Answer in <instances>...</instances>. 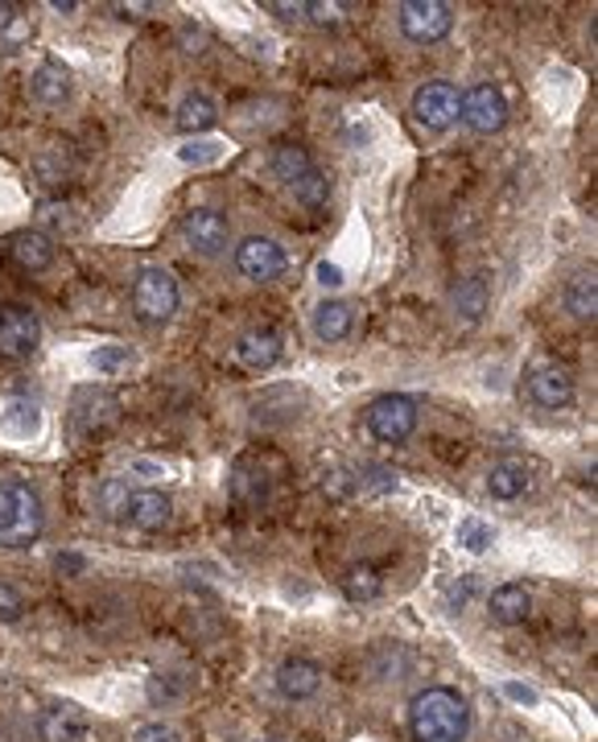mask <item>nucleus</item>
Listing matches in <instances>:
<instances>
[{"label":"nucleus","mask_w":598,"mask_h":742,"mask_svg":"<svg viewBox=\"0 0 598 742\" xmlns=\"http://www.w3.org/2000/svg\"><path fill=\"white\" fill-rule=\"evenodd\" d=\"M450 310H454V322L475 326V322L487 314V281H483V277H466V281H459L454 293H450Z\"/></svg>","instance_id":"4be33fe9"},{"label":"nucleus","mask_w":598,"mask_h":742,"mask_svg":"<svg viewBox=\"0 0 598 742\" xmlns=\"http://www.w3.org/2000/svg\"><path fill=\"white\" fill-rule=\"evenodd\" d=\"M232 499L244 507H257L269 499V474L260 471L257 462H236V471H232Z\"/></svg>","instance_id":"5701e85b"},{"label":"nucleus","mask_w":598,"mask_h":742,"mask_svg":"<svg viewBox=\"0 0 598 742\" xmlns=\"http://www.w3.org/2000/svg\"><path fill=\"white\" fill-rule=\"evenodd\" d=\"M264 9H269V13H277V18H285V21L306 18V4H290V0H264Z\"/></svg>","instance_id":"f704fd0d"},{"label":"nucleus","mask_w":598,"mask_h":742,"mask_svg":"<svg viewBox=\"0 0 598 742\" xmlns=\"http://www.w3.org/2000/svg\"><path fill=\"white\" fill-rule=\"evenodd\" d=\"M133 474H145V479H161V466H157V462H133Z\"/></svg>","instance_id":"a18cd8bd"},{"label":"nucleus","mask_w":598,"mask_h":742,"mask_svg":"<svg viewBox=\"0 0 598 742\" xmlns=\"http://www.w3.org/2000/svg\"><path fill=\"white\" fill-rule=\"evenodd\" d=\"M50 9H54V13H75L79 4H75V0H50Z\"/></svg>","instance_id":"49530a36"},{"label":"nucleus","mask_w":598,"mask_h":742,"mask_svg":"<svg viewBox=\"0 0 598 742\" xmlns=\"http://www.w3.org/2000/svg\"><path fill=\"white\" fill-rule=\"evenodd\" d=\"M133 359H137V355L128 351V347L112 342V347H95V351H91V368L100 371V375H120V371L133 368Z\"/></svg>","instance_id":"7c9ffc66"},{"label":"nucleus","mask_w":598,"mask_h":742,"mask_svg":"<svg viewBox=\"0 0 598 742\" xmlns=\"http://www.w3.org/2000/svg\"><path fill=\"white\" fill-rule=\"evenodd\" d=\"M290 194L297 199L302 206H309V211H318V206H326V199H330V182H326V173L318 166L309 169L302 182L290 186Z\"/></svg>","instance_id":"c85d7f7f"},{"label":"nucleus","mask_w":598,"mask_h":742,"mask_svg":"<svg viewBox=\"0 0 598 742\" xmlns=\"http://www.w3.org/2000/svg\"><path fill=\"white\" fill-rule=\"evenodd\" d=\"M314 277H318V285H323V289H339L342 281H347L339 265H326V260L318 265V269H314Z\"/></svg>","instance_id":"e433bc0d"},{"label":"nucleus","mask_w":598,"mask_h":742,"mask_svg":"<svg viewBox=\"0 0 598 742\" xmlns=\"http://www.w3.org/2000/svg\"><path fill=\"white\" fill-rule=\"evenodd\" d=\"M459 108H462L459 87L442 83V79L421 83L417 91H413V120H417V124H426L429 133H445V128H454V124H459Z\"/></svg>","instance_id":"0eeeda50"},{"label":"nucleus","mask_w":598,"mask_h":742,"mask_svg":"<svg viewBox=\"0 0 598 742\" xmlns=\"http://www.w3.org/2000/svg\"><path fill=\"white\" fill-rule=\"evenodd\" d=\"M223 149H227L223 140H187V145L178 149V157H182L187 166H215L223 157Z\"/></svg>","instance_id":"2f4dec72"},{"label":"nucleus","mask_w":598,"mask_h":742,"mask_svg":"<svg viewBox=\"0 0 598 742\" xmlns=\"http://www.w3.org/2000/svg\"><path fill=\"white\" fill-rule=\"evenodd\" d=\"M380 591H384V577L372 565H351L347 577H342V594L351 603H372V598H380Z\"/></svg>","instance_id":"cd10ccee"},{"label":"nucleus","mask_w":598,"mask_h":742,"mask_svg":"<svg viewBox=\"0 0 598 742\" xmlns=\"http://www.w3.org/2000/svg\"><path fill=\"white\" fill-rule=\"evenodd\" d=\"M42 342V318L30 305L4 302L0 305V359L4 363H21L30 359Z\"/></svg>","instance_id":"20e7f679"},{"label":"nucleus","mask_w":598,"mask_h":742,"mask_svg":"<svg viewBox=\"0 0 598 742\" xmlns=\"http://www.w3.org/2000/svg\"><path fill=\"white\" fill-rule=\"evenodd\" d=\"M13 260H18L21 269L30 272H42L54 265V239L42 236V232H21V236H13Z\"/></svg>","instance_id":"b1692460"},{"label":"nucleus","mask_w":598,"mask_h":742,"mask_svg":"<svg viewBox=\"0 0 598 742\" xmlns=\"http://www.w3.org/2000/svg\"><path fill=\"white\" fill-rule=\"evenodd\" d=\"M487 610H492V619H496L499 627H516V623H524V619H529L532 598H529V591H524L520 582H508V586L492 591V598H487Z\"/></svg>","instance_id":"412c9836"},{"label":"nucleus","mask_w":598,"mask_h":742,"mask_svg":"<svg viewBox=\"0 0 598 742\" xmlns=\"http://www.w3.org/2000/svg\"><path fill=\"white\" fill-rule=\"evenodd\" d=\"M18 25H21V9L18 4H4V0H0V34H13Z\"/></svg>","instance_id":"ea45409f"},{"label":"nucleus","mask_w":598,"mask_h":742,"mask_svg":"<svg viewBox=\"0 0 598 742\" xmlns=\"http://www.w3.org/2000/svg\"><path fill=\"white\" fill-rule=\"evenodd\" d=\"M21 615H25V598L0 582V623H18Z\"/></svg>","instance_id":"473e14b6"},{"label":"nucleus","mask_w":598,"mask_h":742,"mask_svg":"<svg viewBox=\"0 0 598 742\" xmlns=\"http://www.w3.org/2000/svg\"><path fill=\"white\" fill-rule=\"evenodd\" d=\"M178 302H182V293H178V281H173L170 269L149 265V269L137 272V281H133V314H137L140 326H166L178 314Z\"/></svg>","instance_id":"7ed1b4c3"},{"label":"nucleus","mask_w":598,"mask_h":742,"mask_svg":"<svg viewBox=\"0 0 598 742\" xmlns=\"http://www.w3.org/2000/svg\"><path fill=\"white\" fill-rule=\"evenodd\" d=\"M236 359L248 371H269L281 359V335L277 330H248V335H239Z\"/></svg>","instance_id":"f3484780"},{"label":"nucleus","mask_w":598,"mask_h":742,"mask_svg":"<svg viewBox=\"0 0 598 742\" xmlns=\"http://www.w3.org/2000/svg\"><path fill=\"white\" fill-rule=\"evenodd\" d=\"M67 215H70L67 206H42V220H46V223H54V227H58V223L67 227V223H70Z\"/></svg>","instance_id":"c03bdc74"},{"label":"nucleus","mask_w":598,"mask_h":742,"mask_svg":"<svg viewBox=\"0 0 598 742\" xmlns=\"http://www.w3.org/2000/svg\"><path fill=\"white\" fill-rule=\"evenodd\" d=\"M46 532V507L30 483H0V549H30Z\"/></svg>","instance_id":"f03ea898"},{"label":"nucleus","mask_w":598,"mask_h":742,"mask_svg":"<svg viewBox=\"0 0 598 742\" xmlns=\"http://www.w3.org/2000/svg\"><path fill=\"white\" fill-rule=\"evenodd\" d=\"M116 421H120V401L103 389L79 392L75 405H70V429H75L79 441L103 438L108 429H116Z\"/></svg>","instance_id":"6e6552de"},{"label":"nucleus","mask_w":598,"mask_h":742,"mask_svg":"<svg viewBox=\"0 0 598 742\" xmlns=\"http://www.w3.org/2000/svg\"><path fill=\"white\" fill-rule=\"evenodd\" d=\"M285 269H290V256H285V248H281L277 239L269 236L239 239V248H236L239 277H248V281H257V285H269V281H277Z\"/></svg>","instance_id":"1a4fd4ad"},{"label":"nucleus","mask_w":598,"mask_h":742,"mask_svg":"<svg viewBox=\"0 0 598 742\" xmlns=\"http://www.w3.org/2000/svg\"><path fill=\"white\" fill-rule=\"evenodd\" d=\"M454 30V9L442 0H405L400 4V34L413 46H433Z\"/></svg>","instance_id":"423d86ee"},{"label":"nucleus","mask_w":598,"mask_h":742,"mask_svg":"<svg viewBox=\"0 0 598 742\" xmlns=\"http://www.w3.org/2000/svg\"><path fill=\"white\" fill-rule=\"evenodd\" d=\"M215 120H219L215 100L203 95V91H194V95H187V100L178 103V112H173V128H178L182 136H194V140H199V133H211V128H215Z\"/></svg>","instance_id":"6ab92c4d"},{"label":"nucleus","mask_w":598,"mask_h":742,"mask_svg":"<svg viewBox=\"0 0 598 742\" xmlns=\"http://www.w3.org/2000/svg\"><path fill=\"white\" fill-rule=\"evenodd\" d=\"M459 120L478 136H492L508 124V100L496 83H475L466 95H462Z\"/></svg>","instance_id":"9d476101"},{"label":"nucleus","mask_w":598,"mask_h":742,"mask_svg":"<svg viewBox=\"0 0 598 742\" xmlns=\"http://www.w3.org/2000/svg\"><path fill=\"white\" fill-rule=\"evenodd\" d=\"M37 425H42V417H37V405H30V401H9L4 405V413H0V429L4 434H13V438H34Z\"/></svg>","instance_id":"bb28decb"},{"label":"nucleus","mask_w":598,"mask_h":742,"mask_svg":"<svg viewBox=\"0 0 598 742\" xmlns=\"http://www.w3.org/2000/svg\"><path fill=\"white\" fill-rule=\"evenodd\" d=\"M466 730H471V706L462 693L433 685L409 701L413 742H466Z\"/></svg>","instance_id":"f257e3e1"},{"label":"nucleus","mask_w":598,"mask_h":742,"mask_svg":"<svg viewBox=\"0 0 598 742\" xmlns=\"http://www.w3.org/2000/svg\"><path fill=\"white\" fill-rule=\"evenodd\" d=\"M471 591H475V577H462V586H454V591H450V607H454V610L466 607V598H471Z\"/></svg>","instance_id":"a19ab883"},{"label":"nucleus","mask_w":598,"mask_h":742,"mask_svg":"<svg viewBox=\"0 0 598 742\" xmlns=\"http://www.w3.org/2000/svg\"><path fill=\"white\" fill-rule=\"evenodd\" d=\"M314 335L323 338V342H342V338L351 335V326H356V314H351V305L339 302V297H326V302L314 305Z\"/></svg>","instance_id":"aec40b11"},{"label":"nucleus","mask_w":598,"mask_h":742,"mask_svg":"<svg viewBox=\"0 0 598 742\" xmlns=\"http://www.w3.org/2000/svg\"><path fill=\"white\" fill-rule=\"evenodd\" d=\"M30 95H34L42 108H63L70 100V70L63 63H42V67L30 75Z\"/></svg>","instance_id":"a211bd4d"},{"label":"nucleus","mask_w":598,"mask_h":742,"mask_svg":"<svg viewBox=\"0 0 598 742\" xmlns=\"http://www.w3.org/2000/svg\"><path fill=\"white\" fill-rule=\"evenodd\" d=\"M170 516H173V504H170V495H161V491H128L124 504H120V520L128 524V528H140V532L166 528Z\"/></svg>","instance_id":"ddd939ff"},{"label":"nucleus","mask_w":598,"mask_h":742,"mask_svg":"<svg viewBox=\"0 0 598 742\" xmlns=\"http://www.w3.org/2000/svg\"><path fill=\"white\" fill-rule=\"evenodd\" d=\"M37 739L42 742H91L95 739V726L79 706L70 701H58V706H46L37 713Z\"/></svg>","instance_id":"f8f14e48"},{"label":"nucleus","mask_w":598,"mask_h":742,"mask_svg":"<svg viewBox=\"0 0 598 742\" xmlns=\"http://www.w3.org/2000/svg\"><path fill=\"white\" fill-rule=\"evenodd\" d=\"M318 689H323V668L314 660H285L277 668V693L285 701H306Z\"/></svg>","instance_id":"dca6fc26"},{"label":"nucleus","mask_w":598,"mask_h":742,"mask_svg":"<svg viewBox=\"0 0 598 742\" xmlns=\"http://www.w3.org/2000/svg\"><path fill=\"white\" fill-rule=\"evenodd\" d=\"M112 13L120 21H140V13H149V4H112Z\"/></svg>","instance_id":"37998d69"},{"label":"nucleus","mask_w":598,"mask_h":742,"mask_svg":"<svg viewBox=\"0 0 598 742\" xmlns=\"http://www.w3.org/2000/svg\"><path fill=\"white\" fill-rule=\"evenodd\" d=\"M306 13H309V21H318V25H335L339 21V4H306Z\"/></svg>","instance_id":"58836bf2"},{"label":"nucleus","mask_w":598,"mask_h":742,"mask_svg":"<svg viewBox=\"0 0 598 742\" xmlns=\"http://www.w3.org/2000/svg\"><path fill=\"white\" fill-rule=\"evenodd\" d=\"M309 169H314V161H309V153L302 145H277L273 149V173L285 186L302 182Z\"/></svg>","instance_id":"a878e982"},{"label":"nucleus","mask_w":598,"mask_h":742,"mask_svg":"<svg viewBox=\"0 0 598 742\" xmlns=\"http://www.w3.org/2000/svg\"><path fill=\"white\" fill-rule=\"evenodd\" d=\"M504 697H508V701H516V706H537V701H541V697H537L529 685H516V681H508V685H504Z\"/></svg>","instance_id":"c9c22d12"},{"label":"nucleus","mask_w":598,"mask_h":742,"mask_svg":"<svg viewBox=\"0 0 598 742\" xmlns=\"http://www.w3.org/2000/svg\"><path fill=\"white\" fill-rule=\"evenodd\" d=\"M529 487H532V471L520 458H499V462H492V471H487V495H492V499L512 504V499H520Z\"/></svg>","instance_id":"2eb2a0df"},{"label":"nucleus","mask_w":598,"mask_h":742,"mask_svg":"<svg viewBox=\"0 0 598 742\" xmlns=\"http://www.w3.org/2000/svg\"><path fill=\"white\" fill-rule=\"evenodd\" d=\"M182 239H187L199 256H219L227 252L232 223L223 220L219 211H211V206H194V211L182 215Z\"/></svg>","instance_id":"9b49d317"},{"label":"nucleus","mask_w":598,"mask_h":742,"mask_svg":"<svg viewBox=\"0 0 598 742\" xmlns=\"http://www.w3.org/2000/svg\"><path fill=\"white\" fill-rule=\"evenodd\" d=\"M124 495H128V487H124V483H120V479H112V483H108V487H103V507H108V511H120V504H124Z\"/></svg>","instance_id":"4c0bfd02"},{"label":"nucleus","mask_w":598,"mask_h":742,"mask_svg":"<svg viewBox=\"0 0 598 742\" xmlns=\"http://www.w3.org/2000/svg\"><path fill=\"white\" fill-rule=\"evenodd\" d=\"M565 310L578 322H595L598 314V281L595 269H582L569 285H565Z\"/></svg>","instance_id":"393cba45"},{"label":"nucleus","mask_w":598,"mask_h":742,"mask_svg":"<svg viewBox=\"0 0 598 742\" xmlns=\"http://www.w3.org/2000/svg\"><path fill=\"white\" fill-rule=\"evenodd\" d=\"M368 429L372 438L384 441V446H400V441L413 438L417 429V401L413 396H400V392H388L368 405Z\"/></svg>","instance_id":"39448f33"},{"label":"nucleus","mask_w":598,"mask_h":742,"mask_svg":"<svg viewBox=\"0 0 598 742\" xmlns=\"http://www.w3.org/2000/svg\"><path fill=\"white\" fill-rule=\"evenodd\" d=\"M529 401L541 408H565L574 401V375L557 363H541V368L529 371Z\"/></svg>","instance_id":"4468645a"},{"label":"nucleus","mask_w":598,"mask_h":742,"mask_svg":"<svg viewBox=\"0 0 598 742\" xmlns=\"http://www.w3.org/2000/svg\"><path fill=\"white\" fill-rule=\"evenodd\" d=\"M54 565H58V574H83V556H75V553H58V561H54Z\"/></svg>","instance_id":"79ce46f5"},{"label":"nucleus","mask_w":598,"mask_h":742,"mask_svg":"<svg viewBox=\"0 0 598 742\" xmlns=\"http://www.w3.org/2000/svg\"><path fill=\"white\" fill-rule=\"evenodd\" d=\"M133 742H182V734H178L173 726H166V722H149V726H140L137 739H133Z\"/></svg>","instance_id":"72a5a7b5"},{"label":"nucleus","mask_w":598,"mask_h":742,"mask_svg":"<svg viewBox=\"0 0 598 742\" xmlns=\"http://www.w3.org/2000/svg\"><path fill=\"white\" fill-rule=\"evenodd\" d=\"M454 540H459L466 553H487V549H492V540H496V528H492V524H483V520H459Z\"/></svg>","instance_id":"c756f323"}]
</instances>
